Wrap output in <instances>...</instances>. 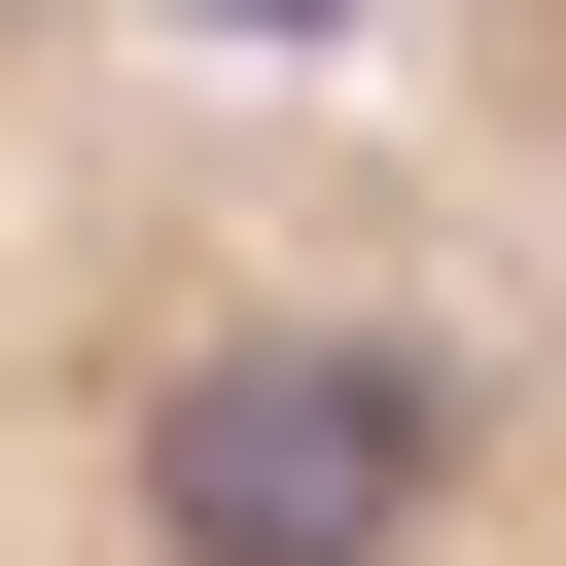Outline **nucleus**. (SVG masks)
Instances as JSON below:
<instances>
[{"instance_id":"nucleus-2","label":"nucleus","mask_w":566,"mask_h":566,"mask_svg":"<svg viewBox=\"0 0 566 566\" xmlns=\"http://www.w3.org/2000/svg\"><path fill=\"white\" fill-rule=\"evenodd\" d=\"M354 35H389L460 142H531V177H566V0H354Z\"/></svg>"},{"instance_id":"nucleus-1","label":"nucleus","mask_w":566,"mask_h":566,"mask_svg":"<svg viewBox=\"0 0 566 566\" xmlns=\"http://www.w3.org/2000/svg\"><path fill=\"white\" fill-rule=\"evenodd\" d=\"M0 566H566V177L354 0H0Z\"/></svg>"}]
</instances>
